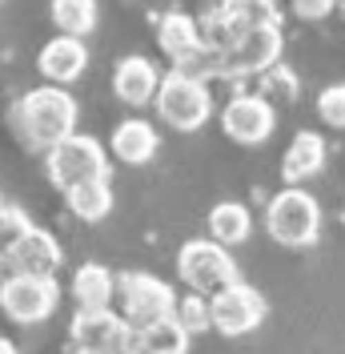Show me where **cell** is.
Returning <instances> with one entry per match:
<instances>
[{
    "label": "cell",
    "instance_id": "obj_1",
    "mask_svg": "<svg viewBox=\"0 0 345 354\" xmlns=\"http://www.w3.org/2000/svg\"><path fill=\"white\" fill-rule=\"evenodd\" d=\"M12 125L21 133L28 149H52L57 141H65L68 133H77V101L65 85H41L24 93L12 109Z\"/></svg>",
    "mask_w": 345,
    "mask_h": 354
},
{
    "label": "cell",
    "instance_id": "obj_2",
    "mask_svg": "<svg viewBox=\"0 0 345 354\" xmlns=\"http://www.w3.org/2000/svg\"><path fill=\"white\" fill-rule=\"evenodd\" d=\"M157 117L177 133H197L209 117H213V93L209 85L185 73V68H169L157 85Z\"/></svg>",
    "mask_w": 345,
    "mask_h": 354
},
{
    "label": "cell",
    "instance_id": "obj_3",
    "mask_svg": "<svg viewBox=\"0 0 345 354\" xmlns=\"http://www.w3.org/2000/svg\"><path fill=\"white\" fill-rule=\"evenodd\" d=\"M265 230H269L273 242L293 245V250L313 245L317 234H322V205H317V198H313L309 189L289 185V189H281L277 198L269 201V209H265Z\"/></svg>",
    "mask_w": 345,
    "mask_h": 354
},
{
    "label": "cell",
    "instance_id": "obj_4",
    "mask_svg": "<svg viewBox=\"0 0 345 354\" xmlns=\"http://www.w3.org/2000/svg\"><path fill=\"white\" fill-rule=\"evenodd\" d=\"M177 274L197 294H217V290H225L229 282H237V262H233L229 245L213 242V238H197V242L181 245Z\"/></svg>",
    "mask_w": 345,
    "mask_h": 354
},
{
    "label": "cell",
    "instance_id": "obj_5",
    "mask_svg": "<svg viewBox=\"0 0 345 354\" xmlns=\"http://www.w3.org/2000/svg\"><path fill=\"white\" fill-rule=\"evenodd\" d=\"M44 165H48V181L57 189H72L77 181H88V177H108L105 145L88 133H68L65 141H57L44 153Z\"/></svg>",
    "mask_w": 345,
    "mask_h": 354
},
{
    "label": "cell",
    "instance_id": "obj_6",
    "mask_svg": "<svg viewBox=\"0 0 345 354\" xmlns=\"http://www.w3.org/2000/svg\"><path fill=\"white\" fill-rule=\"evenodd\" d=\"M57 302H61V286L52 274H4L0 282V310L21 326H37L52 318Z\"/></svg>",
    "mask_w": 345,
    "mask_h": 354
},
{
    "label": "cell",
    "instance_id": "obj_7",
    "mask_svg": "<svg viewBox=\"0 0 345 354\" xmlns=\"http://www.w3.org/2000/svg\"><path fill=\"white\" fill-rule=\"evenodd\" d=\"M281 48H285L281 24L245 28V32H237V41L221 53V68H217V77H225V81L261 77L269 65H277V61H281Z\"/></svg>",
    "mask_w": 345,
    "mask_h": 354
},
{
    "label": "cell",
    "instance_id": "obj_8",
    "mask_svg": "<svg viewBox=\"0 0 345 354\" xmlns=\"http://www.w3.org/2000/svg\"><path fill=\"white\" fill-rule=\"evenodd\" d=\"M117 294H121V318L137 330L157 322V318H169L172 306H177V294H172L169 282H161L152 274H141V270L121 274Z\"/></svg>",
    "mask_w": 345,
    "mask_h": 354
},
{
    "label": "cell",
    "instance_id": "obj_9",
    "mask_svg": "<svg viewBox=\"0 0 345 354\" xmlns=\"http://www.w3.org/2000/svg\"><path fill=\"white\" fill-rule=\"evenodd\" d=\"M261 318H265V298L253 286H245L241 278L209 298V322L225 338H241V334L257 330Z\"/></svg>",
    "mask_w": 345,
    "mask_h": 354
},
{
    "label": "cell",
    "instance_id": "obj_10",
    "mask_svg": "<svg viewBox=\"0 0 345 354\" xmlns=\"http://www.w3.org/2000/svg\"><path fill=\"white\" fill-rule=\"evenodd\" d=\"M221 129L237 145H265L273 137V129H277L273 101L261 97V93H237V97H229L225 109H221Z\"/></svg>",
    "mask_w": 345,
    "mask_h": 354
},
{
    "label": "cell",
    "instance_id": "obj_11",
    "mask_svg": "<svg viewBox=\"0 0 345 354\" xmlns=\"http://www.w3.org/2000/svg\"><path fill=\"white\" fill-rule=\"evenodd\" d=\"M72 338L85 351H112V354H141V338L137 326H129L121 314L108 306L101 310H77L72 318Z\"/></svg>",
    "mask_w": 345,
    "mask_h": 354
},
{
    "label": "cell",
    "instance_id": "obj_12",
    "mask_svg": "<svg viewBox=\"0 0 345 354\" xmlns=\"http://www.w3.org/2000/svg\"><path fill=\"white\" fill-rule=\"evenodd\" d=\"M61 258V242L41 225H28L8 254V274H57Z\"/></svg>",
    "mask_w": 345,
    "mask_h": 354
},
{
    "label": "cell",
    "instance_id": "obj_13",
    "mask_svg": "<svg viewBox=\"0 0 345 354\" xmlns=\"http://www.w3.org/2000/svg\"><path fill=\"white\" fill-rule=\"evenodd\" d=\"M37 68L48 85H68L77 81L81 73L88 68V48H85V37H52V41L41 48L37 57Z\"/></svg>",
    "mask_w": 345,
    "mask_h": 354
},
{
    "label": "cell",
    "instance_id": "obj_14",
    "mask_svg": "<svg viewBox=\"0 0 345 354\" xmlns=\"http://www.w3.org/2000/svg\"><path fill=\"white\" fill-rule=\"evenodd\" d=\"M157 85H161V73L152 65L149 57H121L117 68H112V93L132 105V109H141V105H149L152 97H157Z\"/></svg>",
    "mask_w": 345,
    "mask_h": 354
},
{
    "label": "cell",
    "instance_id": "obj_15",
    "mask_svg": "<svg viewBox=\"0 0 345 354\" xmlns=\"http://www.w3.org/2000/svg\"><path fill=\"white\" fill-rule=\"evenodd\" d=\"M152 28H157V44H161V53L172 61V68L185 65L197 48H201V28H197V17H189V12H177V8L172 12H161L152 21Z\"/></svg>",
    "mask_w": 345,
    "mask_h": 354
},
{
    "label": "cell",
    "instance_id": "obj_16",
    "mask_svg": "<svg viewBox=\"0 0 345 354\" xmlns=\"http://www.w3.org/2000/svg\"><path fill=\"white\" fill-rule=\"evenodd\" d=\"M322 169H325V137L313 133V129L293 133L289 149L281 157V177H285L289 185H302L309 177H317Z\"/></svg>",
    "mask_w": 345,
    "mask_h": 354
},
{
    "label": "cell",
    "instance_id": "obj_17",
    "mask_svg": "<svg viewBox=\"0 0 345 354\" xmlns=\"http://www.w3.org/2000/svg\"><path fill=\"white\" fill-rule=\"evenodd\" d=\"M112 157L117 161H125V165H149L152 157H157V145H161V137L152 129L145 117H125L117 129H112Z\"/></svg>",
    "mask_w": 345,
    "mask_h": 354
},
{
    "label": "cell",
    "instance_id": "obj_18",
    "mask_svg": "<svg viewBox=\"0 0 345 354\" xmlns=\"http://www.w3.org/2000/svg\"><path fill=\"white\" fill-rule=\"evenodd\" d=\"M72 298L81 310H101L117 298V278L101 262H85L72 274Z\"/></svg>",
    "mask_w": 345,
    "mask_h": 354
},
{
    "label": "cell",
    "instance_id": "obj_19",
    "mask_svg": "<svg viewBox=\"0 0 345 354\" xmlns=\"http://www.w3.org/2000/svg\"><path fill=\"white\" fill-rule=\"evenodd\" d=\"M65 201L81 221H105L112 209V185H108V177H88V181H77L72 189H65Z\"/></svg>",
    "mask_w": 345,
    "mask_h": 354
},
{
    "label": "cell",
    "instance_id": "obj_20",
    "mask_svg": "<svg viewBox=\"0 0 345 354\" xmlns=\"http://www.w3.org/2000/svg\"><path fill=\"white\" fill-rule=\"evenodd\" d=\"M137 338H141V354H185L193 334L169 314V318H157L149 326H141Z\"/></svg>",
    "mask_w": 345,
    "mask_h": 354
},
{
    "label": "cell",
    "instance_id": "obj_21",
    "mask_svg": "<svg viewBox=\"0 0 345 354\" xmlns=\"http://www.w3.org/2000/svg\"><path fill=\"white\" fill-rule=\"evenodd\" d=\"M249 230H253V218H249V209L241 201H221V205H213V214H209V238L213 242L241 245L249 238Z\"/></svg>",
    "mask_w": 345,
    "mask_h": 354
},
{
    "label": "cell",
    "instance_id": "obj_22",
    "mask_svg": "<svg viewBox=\"0 0 345 354\" xmlns=\"http://www.w3.org/2000/svg\"><path fill=\"white\" fill-rule=\"evenodd\" d=\"M48 17L65 37H88L97 28V0H52Z\"/></svg>",
    "mask_w": 345,
    "mask_h": 354
},
{
    "label": "cell",
    "instance_id": "obj_23",
    "mask_svg": "<svg viewBox=\"0 0 345 354\" xmlns=\"http://www.w3.org/2000/svg\"><path fill=\"white\" fill-rule=\"evenodd\" d=\"M221 12L229 17V24H233L237 32L261 28V24H281L273 0H221Z\"/></svg>",
    "mask_w": 345,
    "mask_h": 354
},
{
    "label": "cell",
    "instance_id": "obj_24",
    "mask_svg": "<svg viewBox=\"0 0 345 354\" xmlns=\"http://www.w3.org/2000/svg\"><path fill=\"white\" fill-rule=\"evenodd\" d=\"M172 318H177L189 334L213 330V322H209V298H205V294H197V290H193V294H185V298H177Z\"/></svg>",
    "mask_w": 345,
    "mask_h": 354
},
{
    "label": "cell",
    "instance_id": "obj_25",
    "mask_svg": "<svg viewBox=\"0 0 345 354\" xmlns=\"http://www.w3.org/2000/svg\"><path fill=\"white\" fill-rule=\"evenodd\" d=\"M197 28H201V44H205V48H217V53H225L229 44L237 41V28L229 24V17H225L221 8H209V12L197 21Z\"/></svg>",
    "mask_w": 345,
    "mask_h": 354
},
{
    "label": "cell",
    "instance_id": "obj_26",
    "mask_svg": "<svg viewBox=\"0 0 345 354\" xmlns=\"http://www.w3.org/2000/svg\"><path fill=\"white\" fill-rule=\"evenodd\" d=\"M261 97H273V101H297V93H302V85H297V73L289 65H269L265 73H261Z\"/></svg>",
    "mask_w": 345,
    "mask_h": 354
},
{
    "label": "cell",
    "instance_id": "obj_27",
    "mask_svg": "<svg viewBox=\"0 0 345 354\" xmlns=\"http://www.w3.org/2000/svg\"><path fill=\"white\" fill-rule=\"evenodd\" d=\"M28 225H32V221L24 218V209L0 205V270H8V254H12V245L21 242V234Z\"/></svg>",
    "mask_w": 345,
    "mask_h": 354
},
{
    "label": "cell",
    "instance_id": "obj_28",
    "mask_svg": "<svg viewBox=\"0 0 345 354\" xmlns=\"http://www.w3.org/2000/svg\"><path fill=\"white\" fill-rule=\"evenodd\" d=\"M317 113H322L325 125L345 129V81H337V85H325L322 93H317Z\"/></svg>",
    "mask_w": 345,
    "mask_h": 354
},
{
    "label": "cell",
    "instance_id": "obj_29",
    "mask_svg": "<svg viewBox=\"0 0 345 354\" xmlns=\"http://www.w3.org/2000/svg\"><path fill=\"white\" fill-rule=\"evenodd\" d=\"M337 4H342V0H289L293 17H302V21H322V17H329Z\"/></svg>",
    "mask_w": 345,
    "mask_h": 354
},
{
    "label": "cell",
    "instance_id": "obj_30",
    "mask_svg": "<svg viewBox=\"0 0 345 354\" xmlns=\"http://www.w3.org/2000/svg\"><path fill=\"white\" fill-rule=\"evenodd\" d=\"M0 354H21V351H17V346H12L8 338H0Z\"/></svg>",
    "mask_w": 345,
    "mask_h": 354
},
{
    "label": "cell",
    "instance_id": "obj_31",
    "mask_svg": "<svg viewBox=\"0 0 345 354\" xmlns=\"http://www.w3.org/2000/svg\"><path fill=\"white\" fill-rule=\"evenodd\" d=\"M77 354H112V351H85V346H77Z\"/></svg>",
    "mask_w": 345,
    "mask_h": 354
},
{
    "label": "cell",
    "instance_id": "obj_32",
    "mask_svg": "<svg viewBox=\"0 0 345 354\" xmlns=\"http://www.w3.org/2000/svg\"><path fill=\"white\" fill-rule=\"evenodd\" d=\"M342 17H345V4H342Z\"/></svg>",
    "mask_w": 345,
    "mask_h": 354
}]
</instances>
